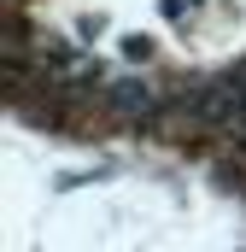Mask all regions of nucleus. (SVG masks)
<instances>
[{
    "label": "nucleus",
    "instance_id": "1",
    "mask_svg": "<svg viewBox=\"0 0 246 252\" xmlns=\"http://www.w3.org/2000/svg\"><path fill=\"white\" fill-rule=\"evenodd\" d=\"M106 100L118 106L123 118H141V112H153V106H158L153 82H135V76H129V82H112V88H106Z\"/></svg>",
    "mask_w": 246,
    "mask_h": 252
}]
</instances>
